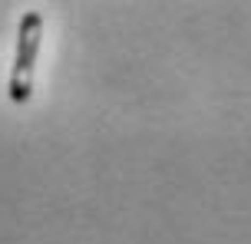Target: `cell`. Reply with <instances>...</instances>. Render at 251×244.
Returning a JSON list of instances; mask_svg holds the SVG:
<instances>
[{"label":"cell","mask_w":251,"mask_h":244,"mask_svg":"<svg viewBox=\"0 0 251 244\" xmlns=\"http://www.w3.org/2000/svg\"><path fill=\"white\" fill-rule=\"evenodd\" d=\"M40 43H43V13L26 10L20 17V30H17V56H13L10 83H7V96L13 106H26L33 96V69H37Z\"/></svg>","instance_id":"1"}]
</instances>
